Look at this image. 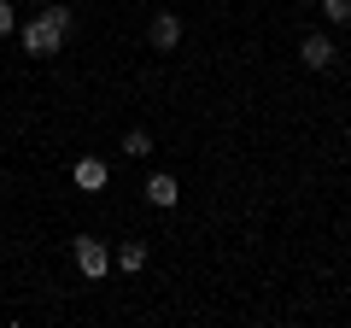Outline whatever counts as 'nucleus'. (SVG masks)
Here are the masks:
<instances>
[{
  "instance_id": "nucleus-1",
  "label": "nucleus",
  "mask_w": 351,
  "mask_h": 328,
  "mask_svg": "<svg viewBox=\"0 0 351 328\" xmlns=\"http://www.w3.org/2000/svg\"><path fill=\"white\" fill-rule=\"evenodd\" d=\"M64 36H71V30L53 24V18L41 12V18H29V24L18 30V47H24L29 59H47V53H59V41H64Z\"/></svg>"
},
{
  "instance_id": "nucleus-2",
  "label": "nucleus",
  "mask_w": 351,
  "mask_h": 328,
  "mask_svg": "<svg viewBox=\"0 0 351 328\" xmlns=\"http://www.w3.org/2000/svg\"><path fill=\"white\" fill-rule=\"evenodd\" d=\"M106 264H112V258H106V240H94V235L76 240V270H82L88 281H100V276H106Z\"/></svg>"
},
{
  "instance_id": "nucleus-3",
  "label": "nucleus",
  "mask_w": 351,
  "mask_h": 328,
  "mask_svg": "<svg viewBox=\"0 0 351 328\" xmlns=\"http://www.w3.org/2000/svg\"><path fill=\"white\" fill-rule=\"evenodd\" d=\"M147 41H152L158 53H176V41H182V18H176V12H152Z\"/></svg>"
},
{
  "instance_id": "nucleus-4",
  "label": "nucleus",
  "mask_w": 351,
  "mask_h": 328,
  "mask_svg": "<svg viewBox=\"0 0 351 328\" xmlns=\"http://www.w3.org/2000/svg\"><path fill=\"white\" fill-rule=\"evenodd\" d=\"M299 59L311 65V71H328V65H334V36H322V30H311V36L299 41Z\"/></svg>"
},
{
  "instance_id": "nucleus-5",
  "label": "nucleus",
  "mask_w": 351,
  "mask_h": 328,
  "mask_svg": "<svg viewBox=\"0 0 351 328\" xmlns=\"http://www.w3.org/2000/svg\"><path fill=\"white\" fill-rule=\"evenodd\" d=\"M71 176H76V188H82V194H100L106 188V159H76Z\"/></svg>"
},
{
  "instance_id": "nucleus-6",
  "label": "nucleus",
  "mask_w": 351,
  "mask_h": 328,
  "mask_svg": "<svg viewBox=\"0 0 351 328\" xmlns=\"http://www.w3.org/2000/svg\"><path fill=\"white\" fill-rule=\"evenodd\" d=\"M147 200L158 205V211H170V205L182 200V188H176V176H164V170H158V176H147Z\"/></svg>"
},
{
  "instance_id": "nucleus-7",
  "label": "nucleus",
  "mask_w": 351,
  "mask_h": 328,
  "mask_svg": "<svg viewBox=\"0 0 351 328\" xmlns=\"http://www.w3.org/2000/svg\"><path fill=\"white\" fill-rule=\"evenodd\" d=\"M147 264V246H141V240H123V246H117V270H141Z\"/></svg>"
},
{
  "instance_id": "nucleus-8",
  "label": "nucleus",
  "mask_w": 351,
  "mask_h": 328,
  "mask_svg": "<svg viewBox=\"0 0 351 328\" xmlns=\"http://www.w3.org/2000/svg\"><path fill=\"white\" fill-rule=\"evenodd\" d=\"M123 152H129V159H147V152H152V135H147V129H129V135H123Z\"/></svg>"
},
{
  "instance_id": "nucleus-9",
  "label": "nucleus",
  "mask_w": 351,
  "mask_h": 328,
  "mask_svg": "<svg viewBox=\"0 0 351 328\" xmlns=\"http://www.w3.org/2000/svg\"><path fill=\"white\" fill-rule=\"evenodd\" d=\"M328 24H351V0H316Z\"/></svg>"
},
{
  "instance_id": "nucleus-10",
  "label": "nucleus",
  "mask_w": 351,
  "mask_h": 328,
  "mask_svg": "<svg viewBox=\"0 0 351 328\" xmlns=\"http://www.w3.org/2000/svg\"><path fill=\"white\" fill-rule=\"evenodd\" d=\"M18 30V18H12V0H0V36H12Z\"/></svg>"
},
{
  "instance_id": "nucleus-11",
  "label": "nucleus",
  "mask_w": 351,
  "mask_h": 328,
  "mask_svg": "<svg viewBox=\"0 0 351 328\" xmlns=\"http://www.w3.org/2000/svg\"><path fill=\"white\" fill-rule=\"evenodd\" d=\"M36 6H47V0H36Z\"/></svg>"
}]
</instances>
